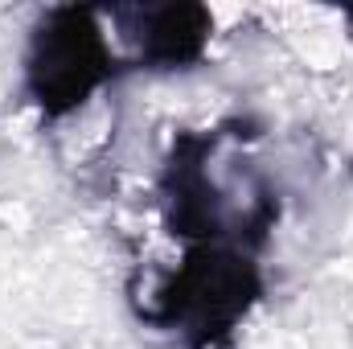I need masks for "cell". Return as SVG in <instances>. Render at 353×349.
Masks as SVG:
<instances>
[{
  "mask_svg": "<svg viewBox=\"0 0 353 349\" xmlns=\"http://www.w3.org/2000/svg\"><path fill=\"white\" fill-rule=\"evenodd\" d=\"M263 296L259 255L239 247H185L181 263L136 304V317L181 349H230Z\"/></svg>",
  "mask_w": 353,
  "mask_h": 349,
  "instance_id": "2",
  "label": "cell"
},
{
  "mask_svg": "<svg viewBox=\"0 0 353 349\" xmlns=\"http://www.w3.org/2000/svg\"><path fill=\"white\" fill-rule=\"evenodd\" d=\"M103 17L123 46V70L148 74H176L205 62L214 37V12L193 0H165V4H111Z\"/></svg>",
  "mask_w": 353,
  "mask_h": 349,
  "instance_id": "4",
  "label": "cell"
},
{
  "mask_svg": "<svg viewBox=\"0 0 353 349\" xmlns=\"http://www.w3.org/2000/svg\"><path fill=\"white\" fill-rule=\"evenodd\" d=\"M119 74L123 54L111 46L99 8L54 4L33 21L21 58V90L46 123L70 119Z\"/></svg>",
  "mask_w": 353,
  "mask_h": 349,
  "instance_id": "3",
  "label": "cell"
},
{
  "mask_svg": "<svg viewBox=\"0 0 353 349\" xmlns=\"http://www.w3.org/2000/svg\"><path fill=\"white\" fill-rule=\"evenodd\" d=\"M251 140L255 132L243 119L173 136L157 173V210L165 230L185 247H239L259 255L271 243L283 201L251 157Z\"/></svg>",
  "mask_w": 353,
  "mask_h": 349,
  "instance_id": "1",
  "label": "cell"
},
{
  "mask_svg": "<svg viewBox=\"0 0 353 349\" xmlns=\"http://www.w3.org/2000/svg\"><path fill=\"white\" fill-rule=\"evenodd\" d=\"M350 173H353V165H350Z\"/></svg>",
  "mask_w": 353,
  "mask_h": 349,
  "instance_id": "5",
  "label": "cell"
}]
</instances>
